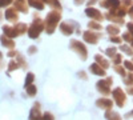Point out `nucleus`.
<instances>
[{
  "label": "nucleus",
  "instance_id": "1",
  "mask_svg": "<svg viewBox=\"0 0 133 120\" xmlns=\"http://www.w3.org/2000/svg\"><path fill=\"white\" fill-rule=\"evenodd\" d=\"M61 20V14L60 11H51V12L47 15L45 21H44V28H45V32L48 35H52L56 27L59 26V21Z\"/></svg>",
  "mask_w": 133,
  "mask_h": 120
},
{
  "label": "nucleus",
  "instance_id": "2",
  "mask_svg": "<svg viewBox=\"0 0 133 120\" xmlns=\"http://www.w3.org/2000/svg\"><path fill=\"white\" fill-rule=\"evenodd\" d=\"M43 29H44V21L40 17H37L33 20V23L31 24V27L27 31V34L31 39H37L40 36V34L43 32Z\"/></svg>",
  "mask_w": 133,
  "mask_h": 120
},
{
  "label": "nucleus",
  "instance_id": "3",
  "mask_svg": "<svg viewBox=\"0 0 133 120\" xmlns=\"http://www.w3.org/2000/svg\"><path fill=\"white\" fill-rule=\"evenodd\" d=\"M112 97H113V102L116 103V105L120 108H123L127 103V95L123 91V88H120V87H117V88L112 91Z\"/></svg>",
  "mask_w": 133,
  "mask_h": 120
},
{
  "label": "nucleus",
  "instance_id": "4",
  "mask_svg": "<svg viewBox=\"0 0 133 120\" xmlns=\"http://www.w3.org/2000/svg\"><path fill=\"white\" fill-rule=\"evenodd\" d=\"M71 48L81 58V60H87L88 58V51H87V47L84 46V43L79 41V40H72L71 41Z\"/></svg>",
  "mask_w": 133,
  "mask_h": 120
},
{
  "label": "nucleus",
  "instance_id": "5",
  "mask_svg": "<svg viewBox=\"0 0 133 120\" xmlns=\"http://www.w3.org/2000/svg\"><path fill=\"white\" fill-rule=\"evenodd\" d=\"M113 83L112 78H107L105 80H98L96 83V88L101 95H110V85Z\"/></svg>",
  "mask_w": 133,
  "mask_h": 120
},
{
  "label": "nucleus",
  "instance_id": "6",
  "mask_svg": "<svg viewBox=\"0 0 133 120\" xmlns=\"http://www.w3.org/2000/svg\"><path fill=\"white\" fill-rule=\"evenodd\" d=\"M100 37H101V34L100 32H96V31H85L83 34V39L84 41L89 43V44H97V41L100 40Z\"/></svg>",
  "mask_w": 133,
  "mask_h": 120
},
{
  "label": "nucleus",
  "instance_id": "7",
  "mask_svg": "<svg viewBox=\"0 0 133 120\" xmlns=\"http://www.w3.org/2000/svg\"><path fill=\"white\" fill-rule=\"evenodd\" d=\"M85 15H87L88 17H91L92 20H95V21H101V20L104 19V15L100 12L98 9H96V8H93V7H88V8L85 9Z\"/></svg>",
  "mask_w": 133,
  "mask_h": 120
},
{
  "label": "nucleus",
  "instance_id": "8",
  "mask_svg": "<svg viewBox=\"0 0 133 120\" xmlns=\"http://www.w3.org/2000/svg\"><path fill=\"white\" fill-rule=\"evenodd\" d=\"M96 105L101 110H105V111H110L113 107V100L108 99V97H100V99L96 100Z\"/></svg>",
  "mask_w": 133,
  "mask_h": 120
},
{
  "label": "nucleus",
  "instance_id": "9",
  "mask_svg": "<svg viewBox=\"0 0 133 120\" xmlns=\"http://www.w3.org/2000/svg\"><path fill=\"white\" fill-rule=\"evenodd\" d=\"M29 120H43V115L40 112V103H35L29 112Z\"/></svg>",
  "mask_w": 133,
  "mask_h": 120
},
{
  "label": "nucleus",
  "instance_id": "10",
  "mask_svg": "<svg viewBox=\"0 0 133 120\" xmlns=\"http://www.w3.org/2000/svg\"><path fill=\"white\" fill-rule=\"evenodd\" d=\"M4 17L8 21H11V23H17V20H19L17 11L15 8H7L5 12H4Z\"/></svg>",
  "mask_w": 133,
  "mask_h": 120
},
{
  "label": "nucleus",
  "instance_id": "11",
  "mask_svg": "<svg viewBox=\"0 0 133 120\" xmlns=\"http://www.w3.org/2000/svg\"><path fill=\"white\" fill-rule=\"evenodd\" d=\"M3 32H4L3 35L9 39H15L19 36V32L15 29V27H11V26H3Z\"/></svg>",
  "mask_w": 133,
  "mask_h": 120
},
{
  "label": "nucleus",
  "instance_id": "12",
  "mask_svg": "<svg viewBox=\"0 0 133 120\" xmlns=\"http://www.w3.org/2000/svg\"><path fill=\"white\" fill-rule=\"evenodd\" d=\"M60 31L61 34L65 35V36H69L73 34V27L71 23H68V21H63V23L60 24Z\"/></svg>",
  "mask_w": 133,
  "mask_h": 120
},
{
  "label": "nucleus",
  "instance_id": "13",
  "mask_svg": "<svg viewBox=\"0 0 133 120\" xmlns=\"http://www.w3.org/2000/svg\"><path fill=\"white\" fill-rule=\"evenodd\" d=\"M0 41H2V46L5 47V48H8V49H14V48H15V41H14V39H9V37L2 35V36H0Z\"/></svg>",
  "mask_w": 133,
  "mask_h": 120
},
{
  "label": "nucleus",
  "instance_id": "14",
  "mask_svg": "<svg viewBox=\"0 0 133 120\" xmlns=\"http://www.w3.org/2000/svg\"><path fill=\"white\" fill-rule=\"evenodd\" d=\"M89 71H91L93 75H97V76H105V75H107L105 70L101 68V67H100L98 64H96V63H93L91 67H89Z\"/></svg>",
  "mask_w": 133,
  "mask_h": 120
},
{
  "label": "nucleus",
  "instance_id": "15",
  "mask_svg": "<svg viewBox=\"0 0 133 120\" xmlns=\"http://www.w3.org/2000/svg\"><path fill=\"white\" fill-rule=\"evenodd\" d=\"M101 7H105V8H116L120 5V0H104V2H100Z\"/></svg>",
  "mask_w": 133,
  "mask_h": 120
},
{
  "label": "nucleus",
  "instance_id": "16",
  "mask_svg": "<svg viewBox=\"0 0 133 120\" xmlns=\"http://www.w3.org/2000/svg\"><path fill=\"white\" fill-rule=\"evenodd\" d=\"M15 9L16 11H21V12H27L28 11L27 2L25 0H16L15 2Z\"/></svg>",
  "mask_w": 133,
  "mask_h": 120
},
{
  "label": "nucleus",
  "instance_id": "17",
  "mask_svg": "<svg viewBox=\"0 0 133 120\" xmlns=\"http://www.w3.org/2000/svg\"><path fill=\"white\" fill-rule=\"evenodd\" d=\"M95 60H96V64H98L100 67L104 68V70H107V68L109 67L108 60H107V59H104L101 55H96V56H95Z\"/></svg>",
  "mask_w": 133,
  "mask_h": 120
},
{
  "label": "nucleus",
  "instance_id": "18",
  "mask_svg": "<svg viewBox=\"0 0 133 120\" xmlns=\"http://www.w3.org/2000/svg\"><path fill=\"white\" fill-rule=\"evenodd\" d=\"M105 119L107 120H123L121 119V116L117 113V112H115V111H107L105 112Z\"/></svg>",
  "mask_w": 133,
  "mask_h": 120
},
{
  "label": "nucleus",
  "instance_id": "19",
  "mask_svg": "<svg viewBox=\"0 0 133 120\" xmlns=\"http://www.w3.org/2000/svg\"><path fill=\"white\" fill-rule=\"evenodd\" d=\"M28 4L33 8H36V9H44V3L41 2V0H28Z\"/></svg>",
  "mask_w": 133,
  "mask_h": 120
},
{
  "label": "nucleus",
  "instance_id": "20",
  "mask_svg": "<svg viewBox=\"0 0 133 120\" xmlns=\"http://www.w3.org/2000/svg\"><path fill=\"white\" fill-rule=\"evenodd\" d=\"M41 2H43V3L49 4L51 7H53L56 11H60V9H61V4H60L59 0H41Z\"/></svg>",
  "mask_w": 133,
  "mask_h": 120
},
{
  "label": "nucleus",
  "instance_id": "21",
  "mask_svg": "<svg viewBox=\"0 0 133 120\" xmlns=\"http://www.w3.org/2000/svg\"><path fill=\"white\" fill-rule=\"evenodd\" d=\"M16 63L19 64V67L20 68H27V61H25V59H24V56L23 55H20V53L17 52V55H16Z\"/></svg>",
  "mask_w": 133,
  "mask_h": 120
},
{
  "label": "nucleus",
  "instance_id": "22",
  "mask_svg": "<svg viewBox=\"0 0 133 120\" xmlns=\"http://www.w3.org/2000/svg\"><path fill=\"white\" fill-rule=\"evenodd\" d=\"M107 31H108V34H109L110 36H117V35L120 34L118 27H116V26H113V24L108 26V27H107Z\"/></svg>",
  "mask_w": 133,
  "mask_h": 120
},
{
  "label": "nucleus",
  "instance_id": "23",
  "mask_svg": "<svg viewBox=\"0 0 133 120\" xmlns=\"http://www.w3.org/2000/svg\"><path fill=\"white\" fill-rule=\"evenodd\" d=\"M15 29L19 32V35H23V34H25V32L28 31V28H27V24H24V23H16V26H15Z\"/></svg>",
  "mask_w": 133,
  "mask_h": 120
},
{
  "label": "nucleus",
  "instance_id": "24",
  "mask_svg": "<svg viewBox=\"0 0 133 120\" xmlns=\"http://www.w3.org/2000/svg\"><path fill=\"white\" fill-rule=\"evenodd\" d=\"M88 27H89L91 31H101V28H103V26L100 23H97V21H95V20L89 21V23H88Z\"/></svg>",
  "mask_w": 133,
  "mask_h": 120
},
{
  "label": "nucleus",
  "instance_id": "25",
  "mask_svg": "<svg viewBox=\"0 0 133 120\" xmlns=\"http://www.w3.org/2000/svg\"><path fill=\"white\" fill-rule=\"evenodd\" d=\"M25 91H27V95L28 96H35L37 93V87L35 84H31V85L25 87Z\"/></svg>",
  "mask_w": 133,
  "mask_h": 120
},
{
  "label": "nucleus",
  "instance_id": "26",
  "mask_svg": "<svg viewBox=\"0 0 133 120\" xmlns=\"http://www.w3.org/2000/svg\"><path fill=\"white\" fill-rule=\"evenodd\" d=\"M105 17H107L108 20H110V21H112V23H117V24H124V19H120V17L112 16V15H109V14H107V15H105Z\"/></svg>",
  "mask_w": 133,
  "mask_h": 120
},
{
  "label": "nucleus",
  "instance_id": "27",
  "mask_svg": "<svg viewBox=\"0 0 133 120\" xmlns=\"http://www.w3.org/2000/svg\"><path fill=\"white\" fill-rule=\"evenodd\" d=\"M33 80H35V75H33L32 72L27 73V76H25V81H24V87H28V85L33 84Z\"/></svg>",
  "mask_w": 133,
  "mask_h": 120
},
{
  "label": "nucleus",
  "instance_id": "28",
  "mask_svg": "<svg viewBox=\"0 0 133 120\" xmlns=\"http://www.w3.org/2000/svg\"><path fill=\"white\" fill-rule=\"evenodd\" d=\"M113 70H115V71H116L118 75H121V76H123V78H124V76L127 75V70H125V68L123 67V65H121V64H120V65H115V67H113Z\"/></svg>",
  "mask_w": 133,
  "mask_h": 120
},
{
  "label": "nucleus",
  "instance_id": "29",
  "mask_svg": "<svg viewBox=\"0 0 133 120\" xmlns=\"http://www.w3.org/2000/svg\"><path fill=\"white\" fill-rule=\"evenodd\" d=\"M120 49L123 51L124 53H127V55H129V56H133V49H132L129 46H127V44H123V46H120Z\"/></svg>",
  "mask_w": 133,
  "mask_h": 120
},
{
  "label": "nucleus",
  "instance_id": "30",
  "mask_svg": "<svg viewBox=\"0 0 133 120\" xmlns=\"http://www.w3.org/2000/svg\"><path fill=\"white\" fill-rule=\"evenodd\" d=\"M17 68H20V67H19V64L16 63V60H11L8 63V72H12V71L17 70Z\"/></svg>",
  "mask_w": 133,
  "mask_h": 120
},
{
  "label": "nucleus",
  "instance_id": "31",
  "mask_svg": "<svg viewBox=\"0 0 133 120\" xmlns=\"http://www.w3.org/2000/svg\"><path fill=\"white\" fill-rule=\"evenodd\" d=\"M105 53H107V56H109V58H113L116 53H117V48L116 47H109V48H107L105 49Z\"/></svg>",
  "mask_w": 133,
  "mask_h": 120
},
{
  "label": "nucleus",
  "instance_id": "32",
  "mask_svg": "<svg viewBox=\"0 0 133 120\" xmlns=\"http://www.w3.org/2000/svg\"><path fill=\"white\" fill-rule=\"evenodd\" d=\"M124 83L127 85H132L133 84V73H128L124 76Z\"/></svg>",
  "mask_w": 133,
  "mask_h": 120
},
{
  "label": "nucleus",
  "instance_id": "33",
  "mask_svg": "<svg viewBox=\"0 0 133 120\" xmlns=\"http://www.w3.org/2000/svg\"><path fill=\"white\" fill-rule=\"evenodd\" d=\"M113 63H115V65H120L123 63V55H121V53H116L113 56Z\"/></svg>",
  "mask_w": 133,
  "mask_h": 120
},
{
  "label": "nucleus",
  "instance_id": "34",
  "mask_svg": "<svg viewBox=\"0 0 133 120\" xmlns=\"http://www.w3.org/2000/svg\"><path fill=\"white\" fill-rule=\"evenodd\" d=\"M123 67H124L125 70H128V71L133 72V63H132V61H129V60H125V61H124V65H123Z\"/></svg>",
  "mask_w": 133,
  "mask_h": 120
},
{
  "label": "nucleus",
  "instance_id": "35",
  "mask_svg": "<svg viewBox=\"0 0 133 120\" xmlns=\"http://www.w3.org/2000/svg\"><path fill=\"white\" fill-rule=\"evenodd\" d=\"M43 120H55V116L51 112H44L43 113Z\"/></svg>",
  "mask_w": 133,
  "mask_h": 120
},
{
  "label": "nucleus",
  "instance_id": "36",
  "mask_svg": "<svg viewBox=\"0 0 133 120\" xmlns=\"http://www.w3.org/2000/svg\"><path fill=\"white\" fill-rule=\"evenodd\" d=\"M121 40H125V41H132L133 40V37H132V35L129 34V32H125V34H123V39H121Z\"/></svg>",
  "mask_w": 133,
  "mask_h": 120
},
{
  "label": "nucleus",
  "instance_id": "37",
  "mask_svg": "<svg viewBox=\"0 0 133 120\" xmlns=\"http://www.w3.org/2000/svg\"><path fill=\"white\" fill-rule=\"evenodd\" d=\"M14 0H0V8H3V7H7L11 3H12Z\"/></svg>",
  "mask_w": 133,
  "mask_h": 120
},
{
  "label": "nucleus",
  "instance_id": "38",
  "mask_svg": "<svg viewBox=\"0 0 133 120\" xmlns=\"http://www.w3.org/2000/svg\"><path fill=\"white\" fill-rule=\"evenodd\" d=\"M110 41L115 43V44H120L123 40H121V37H118V36H110Z\"/></svg>",
  "mask_w": 133,
  "mask_h": 120
},
{
  "label": "nucleus",
  "instance_id": "39",
  "mask_svg": "<svg viewBox=\"0 0 133 120\" xmlns=\"http://www.w3.org/2000/svg\"><path fill=\"white\" fill-rule=\"evenodd\" d=\"M36 52H37V47L36 46H31L28 48V53H29V55H35Z\"/></svg>",
  "mask_w": 133,
  "mask_h": 120
},
{
  "label": "nucleus",
  "instance_id": "40",
  "mask_svg": "<svg viewBox=\"0 0 133 120\" xmlns=\"http://www.w3.org/2000/svg\"><path fill=\"white\" fill-rule=\"evenodd\" d=\"M127 28H128V32L132 35V37H133V21H130V23H128L127 24Z\"/></svg>",
  "mask_w": 133,
  "mask_h": 120
},
{
  "label": "nucleus",
  "instance_id": "41",
  "mask_svg": "<svg viewBox=\"0 0 133 120\" xmlns=\"http://www.w3.org/2000/svg\"><path fill=\"white\" fill-rule=\"evenodd\" d=\"M123 5L124 7H130V5H133V0H123Z\"/></svg>",
  "mask_w": 133,
  "mask_h": 120
},
{
  "label": "nucleus",
  "instance_id": "42",
  "mask_svg": "<svg viewBox=\"0 0 133 120\" xmlns=\"http://www.w3.org/2000/svg\"><path fill=\"white\" fill-rule=\"evenodd\" d=\"M16 55H17V51H14V49H11V51L7 53L8 58H16Z\"/></svg>",
  "mask_w": 133,
  "mask_h": 120
},
{
  "label": "nucleus",
  "instance_id": "43",
  "mask_svg": "<svg viewBox=\"0 0 133 120\" xmlns=\"http://www.w3.org/2000/svg\"><path fill=\"white\" fill-rule=\"evenodd\" d=\"M79 76H80L81 79H84V80H87V79H88V76H87V73H85L84 71H80V72H79Z\"/></svg>",
  "mask_w": 133,
  "mask_h": 120
},
{
  "label": "nucleus",
  "instance_id": "44",
  "mask_svg": "<svg viewBox=\"0 0 133 120\" xmlns=\"http://www.w3.org/2000/svg\"><path fill=\"white\" fill-rule=\"evenodd\" d=\"M127 93H128V95H133V85H128V88H127Z\"/></svg>",
  "mask_w": 133,
  "mask_h": 120
},
{
  "label": "nucleus",
  "instance_id": "45",
  "mask_svg": "<svg viewBox=\"0 0 133 120\" xmlns=\"http://www.w3.org/2000/svg\"><path fill=\"white\" fill-rule=\"evenodd\" d=\"M128 15L130 16V19H133V5L129 7V9H128Z\"/></svg>",
  "mask_w": 133,
  "mask_h": 120
},
{
  "label": "nucleus",
  "instance_id": "46",
  "mask_svg": "<svg viewBox=\"0 0 133 120\" xmlns=\"http://www.w3.org/2000/svg\"><path fill=\"white\" fill-rule=\"evenodd\" d=\"M84 2H85V0H75V4H76V5H80V4H83Z\"/></svg>",
  "mask_w": 133,
  "mask_h": 120
},
{
  "label": "nucleus",
  "instance_id": "47",
  "mask_svg": "<svg viewBox=\"0 0 133 120\" xmlns=\"http://www.w3.org/2000/svg\"><path fill=\"white\" fill-rule=\"evenodd\" d=\"M97 0H89V4H93V3H96Z\"/></svg>",
  "mask_w": 133,
  "mask_h": 120
},
{
  "label": "nucleus",
  "instance_id": "48",
  "mask_svg": "<svg viewBox=\"0 0 133 120\" xmlns=\"http://www.w3.org/2000/svg\"><path fill=\"white\" fill-rule=\"evenodd\" d=\"M2 59H3V53H2V52H0V60H2Z\"/></svg>",
  "mask_w": 133,
  "mask_h": 120
},
{
  "label": "nucleus",
  "instance_id": "49",
  "mask_svg": "<svg viewBox=\"0 0 133 120\" xmlns=\"http://www.w3.org/2000/svg\"><path fill=\"white\" fill-rule=\"evenodd\" d=\"M130 46H132V47H130V48H132V49H133V40H132V41H130Z\"/></svg>",
  "mask_w": 133,
  "mask_h": 120
},
{
  "label": "nucleus",
  "instance_id": "50",
  "mask_svg": "<svg viewBox=\"0 0 133 120\" xmlns=\"http://www.w3.org/2000/svg\"><path fill=\"white\" fill-rule=\"evenodd\" d=\"M128 116H133V110H132V112H130V113H129Z\"/></svg>",
  "mask_w": 133,
  "mask_h": 120
},
{
  "label": "nucleus",
  "instance_id": "51",
  "mask_svg": "<svg viewBox=\"0 0 133 120\" xmlns=\"http://www.w3.org/2000/svg\"><path fill=\"white\" fill-rule=\"evenodd\" d=\"M2 16H3V14H2V12H0V20H2Z\"/></svg>",
  "mask_w": 133,
  "mask_h": 120
}]
</instances>
